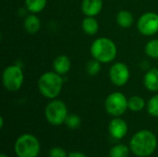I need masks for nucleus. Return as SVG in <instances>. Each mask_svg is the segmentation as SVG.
I'll list each match as a JSON object with an SVG mask.
<instances>
[{"mask_svg":"<svg viewBox=\"0 0 158 157\" xmlns=\"http://www.w3.org/2000/svg\"><path fill=\"white\" fill-rule=\"evenodd\" d=\"M130 148L137 156H150L157 148V138L151 130H142L136 132L131 139Z\"/></svg>","mask_w":158,"mask_h":157,"instance_id":"1","label":"nucleus"},{"mask_svg":"<svg viewBox=\"0 0 158 157\" xmlns=\"http://www.w3.org/2000/svg\"><path fill=\"white\" fill-rule=\"evenodd\" d=\"M62 75L55 71H46L43 73L37 82V86L41 94L47 99H56L61 93L63 88Z\"/></svg>","mask_w":158,"mask_h":157,"instance_id":"2","label":"nucleus"},{"mask_svg":"<svg viewBox=\"0 0 158 157\" xmlns=\"http://www.w3.org/2000/svg\"><path fill=\"white\" fill-rule=\"evenodd\" d=\"M90 52L93 58L98 60L102 64H108L116 59L118 47L111 39L107 37H99L92 43Z\"/></svg>","mask_w":158,"mask_h":157,"instance_id":"3","label":"nucleus"},{"mask_svg":"<svg viewBox=\"0 0 158 157\" xmlns=\"http://www.w3.org/2000/svg\"><path fill=\"white\" fill-rule=\"evenodd\" d=\"M14 150L18 157H37L41 150V145L34 135L26 133L17 139Z\"/></svg>","mask_w":158,"mask_h":157,"instance_id":"4","label":"nucleus"},{"mask_svg":"<svg viewBox=\"0 0 158 157\" xmlns=\"http://www.w3.org/2000/svg\"><path fill=\"white\" fill-rule=\"evenodd\" d=\"M24 74L18 65L7 66L2 73V83L8 92H18L23 85Z\"/></svg>","mask_w":158,"mask_h":157,"instance_id":"5","label":"nucleus"},{"mask_svg":"<svg viewBox=\"0 0 158 157\" xmlns=\"http://www.w3.org/2000/svg\"><path fill=\"white\" fill-rule=\"evenodd\" d=\"M68 115L66 104L56 98L49 102L44 109L45 118L53 126H59L65 123Z\"/></svg>","mask_w":158,"mask_h":157,"instance_id":"6","label":"nucleus"},{"mask_svg":"<svg viewBox=\"0 0 158 157\" xmlns=\"http://www.w3.org/2000/svg\"><path fill=\"white\" fill-rule=\"evenodd\" d=\"M128 98L120 92H114L110 93L105 101V109L106 113L114 118L122 116L128 107Z\"/></svg>","mask_w":158,"mask_h":157,"instance_id":"7","label":"nucleus"},{"mask_svg":"<svg viewBox=\"0 0 158 157\" xmlns=\"http://www.w3.org/2000/svg\"><path fill=\"white\" fill-rule=\"evenodd\" d=\"M137 30L144 36H153L158 32V14L156 12L143 13L137 21Z\"/></svg>","mask_w":158,"mask_h":157,"instance_id":"8","label":"nucleus"},{"mask_svg":"<svg viewBox=\"0 0 158 157\" xmlns=\"http://www.w3.org/2000/svg\"><path fill=\"white\" fill-rule=\"evenodd\" d=\"M131 72L129 67L123 62H116L109 69V79L111 82L118 87L126 85L130 80Z\"/></svg>","mask_w":158,"mask_h":157,"instance_id":"9","label":"nucleus"},{"mask_svg":"<svg viewBox=\"0 0 158 157\" xmlns=\"http://www.w3.org/2000/svg\"><path fill=\"white\" fill-rule=\"evenodd\" d=\"M128 129L129 128L127 122L119 117H116L111 119L108 125V130L110 135L117 140L124 138L128 133Z\"/></svg>","mask_w":158,"mask_h":157,"instance_id":"10","label":"nucleus"},{"mask_svg":"<svg viewBox=\"0 0 158 157\" xmlns=\"http://www.w3.org/2000/svg\"><path fill=\"white\" fill-rule=\"evenodd\" d=\"M103 0H82L81 11L85 17H96L103 9Z\"/></svg>","mask_w":158,"mask_h":157,"instance_id":"11","label":"nucleus"},{"mask_svg":"<svg viewBox=\"0 0 158 157\" xmlns=\"http://www.w3.org/2000/svg\"><path fill=\"white\" fill-rule=\"evenodd\" d=\"M70 68H71L70 59L66 55H59L53 61L54 71L62 76L67 74L70 70Z\"/></svg>","mask_w":158,"mask_h":157,"instance_id":"12","label":"nucleus"},{"mask_svg":"<svg viewBox=\"0 0 158 157\" xmlns=\"http://www.w3.org/2000/svg\"><path fill=\"white\" fill-rule=\"evenodd\" d=\"M144 87L150 92H158V68H152L148 69L143 78Z\"/></svg>","mask_w":158,"mask_h":157,"instance_id":"13","label":"nucleus"},{"mask_svg":"<svg viewBox=\"0 0 158 157\" xmlns=\"http://www.w3.org/2000/svg\"><path fill=\"white\" fill-rule=\"evenodd\" d=\"M23 27L25 31L30 34H35L40 31L41 28V20L36 14L31 13L26 16L23 21Z\"/></svg>","mask_w":158,"mask_h":157,"instance_id":"14","label":"nucleus"},{"mask_svg":"<svg viewBox=\"0 0 158 157\" xmlns=\"http://www.w3.org/2000/svg\"><path fill=\"white\" fill-rule=\"evenodd\" d=\"M82 31L88 35H94L98 32L99 23L95 17H85L81 21Z\"/></svg>","mask_w":158,"mask_h":157,"instance_id":"15","label":"nucleus"},{"mask_svg":"<svg viewBox=\"0 0 158 157\" xmlns=\"http://www.w3.org/2000/svg\"><path fill=\"white\" fill-rule=\"evenodd\" d=\"M116 20L118 26L121 28L127 29L133 25L134 17L133 14L129 10H120L116 17Z\"/></svg>","mask_w":158,"mask_h":157,"instance_id":"16","label":"nucleus"},{"mask_svg":"<svg viewBox=\"0 0 158 157\" xmlns=\"http://www.w3.org/2000/svg\"><path fill=\"white\" fill-rule=\"evenodd\" d=\"M47 0H25L26 9L32 14L42 12L45 8Z\"/></svg>","mask_w":158,"mask_h":157,"instance_id":"17","label":"nucleus"},{"mask_svg":"<svg viewBox=\"0 0 158 157\" xmlns=\"http://www.w3.org/2000/svg\"><path fill=\"white\" fill-rule=\"evenodd\" d=\"M145 106V101L139 95H133L128 100V107L132 112H139Z\"/></svg>","mask_w":158,"mask_h":157,"instance_id":"18","label":"nucleus"},{"mask_svg":"<svg viewBox=\"0 0 158 157\" xmlns=\"http://www.w3.org/2000/svg\"><path fill=\"white\" fill-rule=\"evenodd\" d=\"M131 148L125 144H117L109 151V157H128Z\"/></svg>","mask_w":158,"mask_h":157,"instance_id":"19","label":"nucleus"},{"mask_svg":"<svg viewBox=\"0 0 158 157\" xmlns=\"http://www.w3.org/2000/svg\"><path fill=\"white\" fill-rule=\"evenodd\" d=\"M144 52L151 58H158V39L150 40L145 44Z\"/></svg>","mask_w":158,"mask_h":157,"instance_id":"20","label":"nucleus"},{"mask_svg":"<svg viewBox=\"0 0 158 157\" xmlns=\"http://www.w3.org/2000/svg\"><path fill=\"white\" fill-rule=\"evenodd\" d=\"M101 64H102L101 62H99L98 60L94 58L88 61L85 67L87 74L90 76H96L101 70Z\"/></svg>","mask_w":158,"mask_h":157,"instance_id":"21","label":"nucleus"},{"mask_svg":"<svg viewBox=\"0 0 158 157\" xmlns=\"http://www.w3.org/2000/svg\"><path fill=\"white\" fill-rule=\"evenodd\" d=\"M65 124L67 125V127L70 130H76L78 128H80L81 124V118H80V116L76 115V114H70L68 115Z\"/></svg>","mask_w":158,"mask_h":157,"instance_id":"22","label":"nucleus"},{"mask_svg":"<svg viewBox=\"0 0 158 157\" xmlns=\"http://www.w3.org/2000/svg\"><path fill=\"white\" fill-rule=\"evenodd\" d=\"M147 112L152 117L158 118V94H156L150 98L147 105Z\"/></svg>","mask_w":158,"mask_h":157,"instance_id":"23","label":"nucleus"},{"mask_svg":"<svg viewBox=\"0 0 158 157\" xmlns=\"http://www.w3.org/2000/svg\"><path fill=\"white\" fill-rule=\"evenodd\" d=\"M69 154L61 147H54L49 151V157H68Z\"/></svg>","mask_w":158,"mask_h":157,"instance_id":"24","label":"nucleus"},{"mask_svg":"<svg viewBox=\"0 0 158 157\" xmlns=\"http://www.w3.org/2000/svg\"><path fill=\"white\" fill-rule=\"evenodd\" d=\"M68 157H87V155H85L81 152H71L69 154Z\"/></svg>","mask_w":158,"mask_h":157,"instance_id":"25","label":"nucleus"},{"mask_svg":"<svg viewBox=\"0 0 158 157\" xmlns=\"http://www.w3.org/2000/svg\"><path fill=\"white\" fill-rule=\"evenodd\" d=\"M3 125H4V118L3 117H0V128L1 129L3 128Z\"/></svg>","mask_w":158,"mask_h":157,"instance_id":"26","label":"nucleus"},{"mask_svg":"<svg viewBox=\"0 0 158 157\" xmlns=\"http://www.w3.org/2000/svg\"><path fill=\"white\" fill-rule=\"evenodd\" d=\"M0 157H7L5 154H1V155H0Z\"/></svg>","mask_w":158,"mask_h":157,"instance_id":"27","label":"nucleus"}]
</instances>
